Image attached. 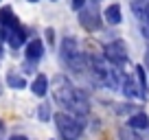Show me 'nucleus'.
I'll use <instances>...</instances> for the list:
<instances>
[{"label": "nucleus", "instance_id": "nucleus-1", "mask_svg": "<svg viewBox=\"0 0 149 140\" xmlns=\"http://www.w3.org/2000/svg\"><path fill=\"white\" fill-rule=\"evenodd\" d=\"M55 125L59 129L61 138L64 140H77L84 131V123H81L79 116H74L70 112H59L55 114Z\"/></svg>", "mask_w": 149, "mask_h": 140}, {"label": "nucleus", "instance_id": "nucleus-2", "mask_svg": "<svg viewBox=\"0 0 149 140\" xmlns=\"http://www.w3.org/2000/svg\"><path fill=\"white\" fill-rule=\"evenodd\" d=\"M61 57L72 68H77V70L84 68V55L79 53V46H77V42L72 37H64V42H61Z\"/></svg>", "mask_w": 149, "mask_h": 140}, {"label": "nucleus", "instance_id": "nucleus-3", "mask_svg": "<svg viewBox=\"0 0 149 140\" xmlns=\"http://www.w3.org/2000/svg\"><path fill=\"white\" fill-rule=\"evenodd\" d=\"M105 55H107V59H110L112 64L123 66V64L127 61V48H125V42L116 40V42L107 44V46H105Z\"/></svg>", "mask_w": 149, "mask_h": 140}, {"label": "nucleus", "instance_id": "nucleus-4", "mask_svg": "<svg viewBox=\"0 0 149 140\" xmlns=\"http://www.w3.org/2000/svg\"><path fill=\"white\" fill-rule=\"evenodd\" d=\"M134 13L138 20L149 24V0H136L134 2Z\"/></svg>", "mask_w": 149, "mask_h": 140}, {"label": "nucleus", "instance_id": "nucleus-5", "mask_svg": "<svg viewBox=\"0 0 149 140\" xmlns=\"http://www.w3.org/2000/svg\"><path fill=\"white\" fill-rule=\"evenodd\" d=\"M130 127H132V129H147V127H149L147 114L138 112V114H134V116H130Z\"/></svg>", "mask_w": 149, "mask_h": 140}, {"label": "nucleus", "instance_id": "nucleus-6", "mask_svg": "<svg viewBox=\"0 0 149 140\" xmlns=\"http://www.w3.org/2000/svg\"><path fill=\"white\" fill-rule=\"evenodd\" d=\"M42 53H44V44H42V40H33V42L29 44V48H26L29 59H37V57H42Z\"/></svg>", "mask_w": 149, "mask_h": 140}, {"label": "nucleus", "instance_id": "nucleus-7", "mask_svg": "<svg viewBox=\"0 0 149 140\" xmlns=\"http://www.w3.org/2000/svg\"><path fill=\"white\" fill-rule=\"evenodd\" d=\"M105 20L110 24H118V22H121V7H118V5L107 7V9H105Z\"/></svg>", "mask_w": 149, "mask_h": 140}, {"label": "nucleus", "instance_id": "nucleus-8", "mask_svg": "<svg viewBox=\"0 0 149 140\" xmlns=\"http://www.w3.org/2000/svg\"><path fill=\"white\" fill-rule=\"evenodd\" d=\"M46 90H48L46 77H37V79L33 81V92H35L37 96H44V94H46Z\"/></svg>", "mask_w": 149, "mask_h": 140}, {"label": "nucleus", "instance_id": "nucleus-9", "mask_svg": "<svg viewBox=\"0 0 149 140\" xmlns=\"http://www.w3.org/2000/svg\"><path fill=\"white\" fill-rule=\"evenodd\" d=\"M118 138L121 140H143L136 134V129H132V127H121V129H118Z\"/></svg>", "mask_w": 149, "mask_h": 140}, {"label": "nucleus", "instance_id": "nucleus-10", "mask_svg": "<svg viewBox=\"0 0 149 140\" xmlns=\"http://www.w3.org/2000/svg\"><path fill=\"white\" fill-rule=\"evenodd\" d=\"M123 92L127 94V96H136V94H138V96H143V94H140V90H136V83L132 79H125L123 81Z\"/></svg>", "mask_w": 149, "mask_h": 140}, {"label": "nucleus", "instance_id": "nucleus-11", "mask_svg": "<svg viewBox=\"0 0 149 140\" xmlns=\"http://www.w3.org/2000/svg\"><path fill=\"white\" fill-rule=\"evenodd\" d=\"M9 83H11V85H15V88H24V81H22V79H18V77H9Z\"/></svg>", "mask_w": 149, "mask_h": 140}, {"label": "nucleus", "instance_id": "nucleus-12", "mask_svg": "<svg viewBox=\"0 0 149 140\" xmlns=\"http://www.w3.org/2000/svg\"><path fill=\"white\" fill-rule=\"evenodd\" d=\"M20 33H22V28H18V31H15V35H20ZM20 40H22V37H13V40H11V44H13V46H18Z\"/></svg>", "mask_w": 149, "mask_h": 140}, {"label": "nucleus", "instance_id": "nucleus-13", "mask_svg": "<svg viewBox=\"0 0 149 140\" xmlns=\"http://www.w3.org/2000/svg\"><path fill=\"white\" fill-rule=\"evenodd\" d=\"M86 0H72V9H81Z\"/></svg>", "mask_w": 149, "mask_h": 140}, {"label": "nucleus", "instance_id": "nucleus-14", "mask_svg": "<svg viewBox=\"0 0 149 140\" xmlns=\"http://www.w3.org/2000/svg\"><path fill=\"white\" fill-rule=\"evenodd\" d=\"M143 35L145 40H149V24H143Z\"/></svg>", "mask_w": 149, "mask_h": 140}, {"label": "nucleus", "instance_id": "nucleus-15", "mask_svg": "<svg viewBox=\"0 0 149 140\" xmlns=\"http://www.w3.org/2000/svg\"><path fill=\"white\" fill-rule=\"evenodd\" d=\"M9 140H29V138H26V136H20V134H15V136H11Z\"/></svg>", "mask_w": 149, "mask_h": 140}, {"label": "nucleus", "instance_id": "nucleus-16", "mask_svg": "<svg viewBox=\"0 0 149 140\" xmlns=\"http://www.w3.org/2000/svg\"><path fill=\"white\" fill-rule=\"evenodd\" d=\"M147 66H149V51H147Z\"/></svg>", "mask_w": 149, "mask_h": 140}, {"label": "nucleus", "instance_id": "nucleus-17", "mask_svg": "<svg viewBox=\"0 0 149 140\" xmlns=\"http://www.w3.org/2000/svg\"><path fill=\"white\" fill-rule=\"evenodd\" d=\"M31 2H35V0H31Z\"/></svg>", "mask_w": 149, "mask_h": 140}]
</instances>
